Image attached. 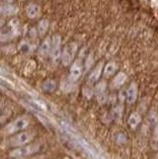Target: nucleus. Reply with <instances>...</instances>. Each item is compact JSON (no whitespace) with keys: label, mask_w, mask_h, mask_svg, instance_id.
Listing matches in <instances>:
<instances>
[{"label":"nucleus","mask_w":158,"mask_h":159,"mask_svg":"<svg viewBox=\"0 0 158 159\" xmlns=\"http://www.w3.org/2000/svg\"><path fill=\"white\" fill-rule=\"evenodd\" d=\"M51 48H52V40L50 38H47V39L43 42L39 48V54L42 57H46L48 53H51Z\"/></svg>","instance_id":"13"},{"label":"nucleus","mask_w":158,"mask_h":159,"mask_svg":"<svg viewBox=\"0 0 158 159\" xmlns=\"http://www.w3.org/2000/svg\"><path fill=\"white\" fill-rule=\"evenodd\" d=\"M116 69H117V66H116L115 62H109L108 64H106V66H105L104 75L106 76V77H109V76H111L112 74L115 73Z\"/></svg>","instance_id":"19"},{"label":"nucleus","mask_w":158,"mask_h":159,"mask_svg":"<svg viewBox=\"0 0 158 159\" xmlns=\"http://www.w3.org/2000/svg\"><path fill=\"white\" fill-rule=\"evenodd\" d=\"M28 125H29L28 118L22 117V118L15 120L13 123L8 125L6 127V130H7L8 134H13V133H16V131L24 129L25 128L28 127Z\"/></svg>","instance_id":"5"},{"label":"nucleus","mask_w":158,"mask_h":159,"mask_svg":"<svg viewBox=\"0 0 158 159\" xmlns=\"http://www.w3.org/2000/svg\"><path fill=\"white\" fill-rule=\"evenodd\" d=\"M19 32H20L19 20L17 18L11 19L8 22L7 26L0 30V42L4 43L13 39L14 37L19 35Z\"/></svg>","instance_id":"1"},{"label":"nucleus","mask_w":158,"mask_h":159,"mask_svg":"<svg viewBox=\"0 0 158 159\" xmlns=\"http://www.w3.org/2000/svg\"><path fill=\"white\" fill-rule=\"evenodd\" d=\"M138 98V86L135 83H132L126 93V101L129 104H133Z\"/></svg>","instance_id":"8"},{"label":"nucleus","mask_w":158,"mask_h":159,"mask_svg":"<svg viewBox=\"0 0 158 159\" xmlns=\"http://www.w3.org/2000/svg\"><path fill=\"white\" fill-rule=\"evenodd\" d=\"M1 120H2V118H0V122H1Z\"/></svg>","instance_id":"24"},{"label":"nucleus","mask_w":158,"mask_h":159,"mask_svg":"<svg viewBox=\"0 0 158 159\" xmlns=\"http://www.w3.org/2000/svg\"><path fill=\"white\" fill-rule=\"evenodd\" d=\"M76 51H77V45H76L75 43H69V45H67L64 48L62 54H61V60H62L63 65L67 66V65L71 63L72 59L74 58V56L76 53Z\"/></svg>","instance_id":"3"},{"label":"nucleus","mask_w":158,"mask_h":159,"mask_svg":"<svg viewBox=\"0 0 158 159\" xmlns=\"http://www.w3.org/2000/svg\"><path fill=\"white\" fill-rule=\"evenodd\" d=\"M40 144H32V145H27V146H22L19 148H16L13 151L10 152V156L17 158V157H25L31 155L33 153L40 150Z\"/></svg>","instance_id":"2"},{"label":"nucleus","mask_w":158,"mask_h":159,"mask_svg":"<svg viewBox=\"0 0 158 159\" xmlns=\"http://www.w3.org/2000/svg\"><path fill=\"white\" fill-rule=\"evenodd\" d=\"M81 74H82V67L79 64L78 61H75L71 68H70V72H69V81L70 82H76L79 78Z\"/></svg>","instance_id":"7"},{"label":"nucleus","mask_w":158,"mask_h":159,"mask_svg":"<svg viewBox=\"0 0 158 159\" xmlns=\"http://www.w3.org/2000/svg\"><path fill=\"white\" fill-rule=\"evenodd\" d=\"M61 38L58 35L53 36L52 39V48H51V57L53 61H56L61 57Z\"/></svg>","instance_id":"6"},{"label":"nucleus","mask_w":158,"mask_h":159,"mask_svg":"<svg viewBox=\"0 0 158 159\" xmlns=\"http://www.w3.org/2000/svg\"><path fill=\"white\" fill-rule=\"evenodd\" d=\"M83 94H84L85 97L90 98L92 96V94H93V92H92V90L90 88H87V87H85V88L83 89Z\"/></svg>","instance_id":"22"},{"label":"nucleus","mask_w":158,"mask_h":159,"mask_svg":"<svg viewBox=\"0 0 158 159\" xmlns=\"http://www.w3.org/2000/svg\"><path fill=\"white\" fill-rule=\"evenodd\" d=\"M0 108H1V102H0Z\"/></svg>","instance_id":"25"},{"label":"nucleus","mask_w":158,"mask_h":159,"mask_svg":"<svg viewBox=\"0 0 158 159\" xmlns=\"http://www.w3.org/2000/svg\"><path fill=\"white\" fill-rule=\"evenodd\" d=\"M123 112H124V107L122 105H119L117 107H115L112 111V116L115 120H119L122 119L123 116Z\"/></svg>","instance_id":"20"},{"label":"nucleus","mask_w":158,"mask_h":159,"mask_svg":"<svg viewBox=\"0 0 158 159\" xmlns=\"http://www.w3.org/2000/svg\"><path fill=\"white\" fill-rule=\"evenodd\" d=\"M42 87H43V90L45 92L52 93V92H53L54 90H56V81L52 80V79H47V80H46L45 82H43Z\"/></svg>","instance_id":"15"},{"label":"nucleus","mask_w":158,"mask_h":159,"mask_svg":"<svg viewBox=\"0 0 158 159\" xmlns=\"http://www.w3.org/2000/svg\"><path fill=\"white\" fill-rule=\"evenodd\" d=\"M92 62H93V58H92V56H89V57L87 58V61H86V67L89 68L91 66Z\"/></svg>","instance_id":"23"},{"label":"nucleus","mask_w":158,"mask_h":159,"mask_svg":"<svg viewBox=\"0 0 158 159\" xmlns=\"http://www.w3.org/2000/svg\"><path fill=\"white\" fill-rule=\"evenodd\" d=\"M103 72V63L100 62L99 64L97 65V66L93 69V71L90 73L89 75V78H88V81H89V83L92 84V83H95L96 81L99 80L100 78V76Z\"/></svg>","instance_id":"12"},{"label":"nucleus","mask_w":158,"mask_h":159,"mask_svg":"<svg viewBox=\"0 0 158 159\" xmlns=\"http://www.w3.org/2000/svg\"><path fill=\"white\" fill-rule=\"evenodd\" d=\"M140 116L138 114V113H133L132 115L129 116V127L132 128V129H135L138 127V125H139L140 123Z\"/></svg>","instance_id":"17"},{"label":"nucleus","mask_w":158,"mask_h":159,"mask_svg":"<svg viewBox=\"0 0 158 159\" xmlns=\"http://www.w3.org/2000/svg\"><path fill=\"white\" fill-rule=\"evenodd\" d=\"M33 138H34V134L33 133H31V131H24V133L17 134L11 139V145L12 146L25 145L26 143L30 142L33 139Z\"/></svg>","instance_id":"4"},{"label":"nucleus","mask_w":158,"mask_h":159,"mask_svg":"<svg viewBox=\"0 0 158 159\" xmlns=\"http://www.w3.org/2000/svg\"><path fill=\"white\" fill-rule=\"evenodd\" d=\"M26 14L30 19H36L41 14V7L38 4L31 3L26 8Z\"/></svg>","instance_id":"9"},{"label":"nucleus","mask_w":158,"mask_h":159,"mask_svg":"<svg viewBox=\"0 0 158 159\" xmlns=\"http://www.w3.org/2000/svg\"><path fill=\"white\" fill-rule=\"evenodd\" d=\"M127 75L126 73H124V72H120L118 73L116 76H115V78H114L113 80V86L115 87V88H117V87H120V86H122L124 82L127 81Z\"/></svg>","instance_id":"16"},{"label":"nucleus","mask_w":158,"mask_h":159,"mask_svg":"<svg viewBox=\"0 0 158 159\" xmlns=\"http://www.w3.org/2000/svg\"><path fill=\"white\" fill-rule=\"evenodd\" d=\"M106 88L107 84L105 81H101L99 83H97L95 87V94L98 98V100L100 102H104L106 98Z\"/></svg>","instance_id":"10"},{"label":"nucleus","mask_w":158,"mask_h":159,"mask_svg":"<svg viewBox=\"0 0 158 159\" xmlns=\"http://www.w3.org/2000/svg\"><path fill=\"white\" fill-rule=\"evenodd\" d=\"M48 29V21L43 19V20H41L39 22V25H38V32H39V34L41 36L45 35Z\"/></svg>","instance_id":"18"},{"label":"nucleus","mask_w":158,"mask_h":159,"mask_svg":"<svg viewBox=\"0 0 158 159\" xmlns=\"http://www.w3.org/2000/svg\"><path fill=\"white\" fill-rule=\"evenodd\" d=\"M26 105H28L32 110H34L36 112L39 113H45L47 111V108L45 107V105L42 103H40L39 101L34 100V99H26Z\"/></svg>","instance_id":"11"},{"label":"nucleus","mask_w":158,"mask_h":159,"mask_svg":"<svg viewBox=\"0 0 158 159\" xmlns=\"http://www.w3.org/2000/svg\"><path fill=\"white\" fill-rule=\"evenodd\" d=\"M31 48H32V47H31V45H30V43H29V42H25V41L21 42V43H20V45H19V47H18V50H19L22 53H23V54L29 53V52H31Z\"/></svg>","instance_id":"21"},{"label":"nucleus","mask_w":158,"mask_h":159,"mask_svg":"<svg viewBox=\"0 0 158 159\" xmlns=\"http://www.w3.org/2000/svg\"><path fill=\"white\" fill-rule=\"evenodd\" d=\"M18 11V9L16 8L13 5H11L9 3H2L0 4V13L4 15H13Z\"/></svg>","instance_id":"14"}]
</instances>
